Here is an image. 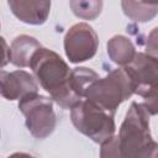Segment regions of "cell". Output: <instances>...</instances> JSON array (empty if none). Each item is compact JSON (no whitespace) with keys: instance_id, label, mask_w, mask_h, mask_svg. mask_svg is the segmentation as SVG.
<instances>
[{"instance_id":"6da1fadb","label":"cell","mask_w":158,"mask_h":158,"mask_svg":"<svg viewBox=\"0 0 158 158\" xmlns=\"http://www.w3.org/2000/svg\"><path fill=\"white\" fill-rule=\"evenodd\" d=\"M28 67L40 85L60 107L70 109L81 100L70 89V68L54 51L40 47L33 53Z\"/></svg>"},{"instance_id":"7a4b0ae2","label":"cell","mask_w":158,"mask_h":158,"mask_svg":"<svg viewBox=\"0 0 158 158\" xmlns=\"http://www.w3.org/2000/svg\"><path fill=\"white\" fill-rule=\"evenodd\" d=\"M118 158H154L157 142L149 127V112L141 102H131L130 109L116 135Z\"/></svg>"},{"instance_id":"3957f363","label":"cell","mask_w":158,"mask_h":158,"mask_svg":"<svg viewBox=\"0 0 158 158\" xmlns=\"http://www.w3.org/2000/svg\"><path fill=\"white\" fill-rule=\"evenodd\" d=\"M115 114L99 105L81 99L70 107V120L74 127L95 143H102L115 135Z\"/></svg>"},{"instance_id":"277c9868","label":"cell","mask_w":158,"mask_h":158,"mask_svg":"<svg viewBox=\"0 0 158 158\" xmlns=\"http://www.w3.org/2000/svg\"><path fill=\"white\" fill-rule=\"evenodd\" d=\"M133 94L131 80L123 68L110 72L104 78L95 79L85 90L84 98L106 111L115 114L117 107Z\"/></svg>"},{"instance_id":"5b68a950","label":"cell","mask_w":158,"mask_h":158,"mask_svg":"<svg viewBox=\"0 0 158 158\" xmlns=\"http://www.w3.org/2000/svg\"><path fill=\"white\" fill-rule=\"evenodd\" d=\"M133 94L144 99V107L149 115L157 114V88H158V62L157 57L148 53L136 52L133 59L125 67Z\"/></svg>"},{"instance_id":"8992f818","label":"cell","mask_w":158,"mask_h":158,"mask_svg":"<svg viewBox=\"0 0 158 158\" xmlns=\"http://www.w3.org/2000/svg\"><path fill=\"white\" fill-rule=\"evenodd\" d=\"M19 109L26 117L27 130L35 138L43 139L53 133L57 117L52 99L38 93H31L19 100Z\"/></svg>"},{"instance_id":"52a82bcc","label":"cell","mask_w":158,"mask_h":158,"mask_svg":"<svg viewBox=\"0 0 158 158\" xmlns=\"http://www.w3.org/2000/svg\"><path fill=\"white\" fill-rule=\"evenodd\" d=\"M98 47L99 37L94 28L85 22L73 25L64 36V52L72 63L91 59L96 54Z\"/></svg>"},{"instance_id":"ba28073f","label":"cell","mask_w":158,"mask_h":158,"mask_svg":"<svg viewBox=\"0 0 158 158\" xmlns=\"http://www.w3.org/2000/svg\"><path fill=\"white\" fill-rule=\"evenodd\" d=\"M37 91L38 84L28 72L22 69L0 70V95L6 100H20L22 96Z\"/></svg>"},{"instance_id":"9c48e42d","label":"cell","mask_w":158,"mask_h":158,"mask_svg":"<svg viewBox=\"0 0 158 158\" xmlns=\"http://www.w3.org/2000/svg\"><path fill=\"white\" fill-rule=\"evenodd\" d=\"M51 0H7L11 12L28 25H42L51 12Z\"/></svg>"},{"instance_id":"30bf717a","label":"cell","mask_w":158,"mask_h":158,"mask_svg":"<svg viewBox=\"0 0 158 158\" xmlns=\"http://www.w3.org/2000/svg\"><path fill=\"white\" fill-rule=\"evenodd\" d=\"M42 47L41 43L32 36L20 35L10 46V62L19 68H26L30 65L33 53Z\"/></svg>"},{"instance_id":"8fae6325","label":"cell","mask_w":158,"mask_h":158,"mask_svg":"<svg viewBox=\"0 0 158 158\" xmlns=\"http://www.w3.org/2000/svg\"><path fill=\"white\" fill-rule=\"evenodd\" d=\"M107 54L117 65H127L135 57L136 49L130 38L122 35H116L107 41Z\"/></svg>"},{"instance_id":"7c38bea8","label":"cell","mask_w":158,"mask_h":158,"mask_svg":"<svg viewBox=\"0 0 158 158\" xmlns=\"http://www.w3.org/2000/svg\"><path fill=\"white\" fill-rule=\"evenodd\" d=\"M123 14L136 22H147L156 17L158 5L146 4L141 0H121Z\"/></svg>"},{"instance_id":"4fadbf2b","label":"cell","mask_w":158,"mask_h":158,"mask_svg":"<svg viewBox=\"0 0 158 158\" xmlns=\"http://www.w3.org/2000/svg\"><path fill=\"white\" fill-rule=\"evenodd\" d=\"M100 75L94 72L90 68L86 67H78L74 68L73 70H70V75H69V85L72 91L80 99L84 98V93L86 90V88L95 80L98 79Z\"/></svg>"},{"instance_id":"5bb4252c","label":"cell","mask_w":158,"mask_h":158,"mask_svg":"<svg viewBox=\"0 0 158 158\" xmlns=\"http://www.w3.org/2000/svg\"><path fill=\"white\" fill-rule=\"evenodd\" d=\"M73 14L83 20H95L102 10V0H70Z\"/></svg>"},{"instance_id":"9a60e30c","label":"cell","mask_w":158,"mask_h":158,"mask_svg":"<svg viewBox=\"0 0 158 158\" xmlns=\"http://www.w3.org/2000/svg\"><path fill=\"white\" fill-rule=\"evenodd\" d=\"M10 63V47L7 46L4 37L0 36V68Z\"/></svg>"},{"instance_id":"2e32d148","label":"cell","mask_w":158,"mask_h":158,"mask_svg":"<svg viewBox=\"0 0 158 158\" xmlns=\"http://www.w3.org/2000/svg\"><path fill=\"white\" fill-rule=\"evenodd\" d=\"M146 4H151V5H158V0H141Z\"/></svg>"},{"instance_id":"e0dca14e","label":"cell","mask_w":158,"mask_h":158,"mask_svg":"<svg viewBox=\"0 0 158 158\" xmlns=\"http://www.w3.org/2000/svg\"><path fill=\"white\" fill-rule=\"evenodd\" d=\"M0 27H1V25H0Z\"/></svg>"}]
</instances>
